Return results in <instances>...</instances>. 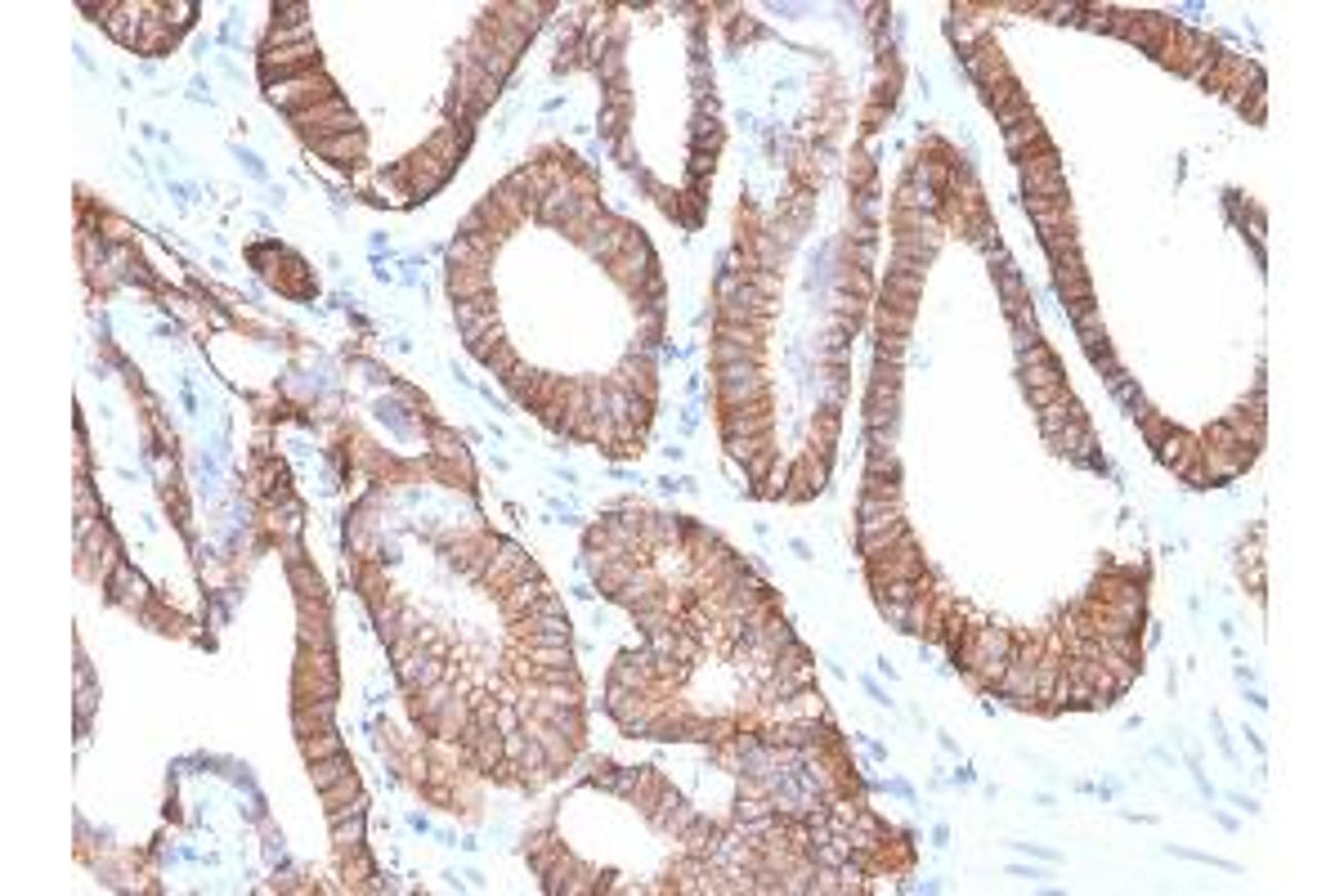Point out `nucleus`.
Returning a JSON list of instances; mask_svg holds the SVG:
<instances>
[{
    "instance_id": "f03ea898",
    "label": "nucleus",
    "mask_w": 1344,
    "mask_h": 896,
    "mask_svg": "<svg viewBox=\"0 0 1344 896\" xmlns=\"http://www.w3.org/2000/svg\"><path fill=\"white\" fill-rule=\"evenodd\" d=\"M292 121H296V130H301L305 144H318V140H332V134L359 130V117L345 108L341 94H337V100H328V104H318V108H310V113L292 117Z\"/></svg>"
},
{
    "instance_id": "0eeeda50",
    "label": "nucleus",
    "mask_w": 1344,
    "mask_h": 896,
    "mask_svg": "<svg viewBox=\"0 0 1344 896\" xmlns=\"http://www.w3.org/2000/svg\"><path fill=\"white\" fill-rule=\"evenodd\" d=\"M310 149H314L318 157H328L332 166H359L368 144H363V130H350V134H332V140H318V144H310Z\"/></svg>"
},
{
    "instance_id": "39448f33",
    "label": "nucleus",
    "mask_w": 1344,
    "mask_h": 896,
    "mask_svg": "<svg viewBox=\"0 0 1344 896\" xmlns=\"http://www.w3.org/2000/svg\"><path fill=\"white\" fill-rule=\"evenodd\" d=\"M1004 149L1008 153H1013L1017 157V162H1022V157H1031V153H1044V149H1053V144H1049V134H1044V126H1040V117H1022V121H1013V126H1004Z\"/></svg>"
},
{
    "instance_id": "4468645a",
    "label": "nucleus",
    "mask_w": 1344,
    "mask_h": 896,
    "mask_svg": "<svg viewBox=\"0 0 1344 896\" xmlns=\"http://www.w3.org/2000/svg\"><path fill=\"white\" fill-rule=\"evenodd\" d=\"M332 839H337L341 852H363V812L332 816Z\"/></svg>"
},
{
    "instance_id": "1a4fd4ad",
    "label": "nucleus",
    "mask_w": 1344,
    "mask_h": 896,
    "mask_svg": "<svg viewBox=\"0 0 1344 896\" xmlns=\"http://www.w3.org/2000/svg\"><path fill=\"white\" fill-rule=\"evenodd\" d=\"M449 291L453 301H475L493 291V278H489V265H462V269H449Z\"/></svg>"
},
{
    "instance_id": "6e6552de",
    "label": "nucleus",
    "mask_w": 1344,
    "mask_h": 896,
    "mask_svg": "<svg viewBox=\"0 0 1344 896\" xmlns=\"http://www.w3.org/2000/svg\"><path fill=\"white\" fill-rule=\"evenodd\" d=\"M108 592H113V600H121V606H130V610H144L148 606V583L135 574L130 560H121L117 570L108 574Z\"/></svg>"
},
{
    "instance_id": "9b49d317",
    "label": "nucleus",
    "mask_w": 1344,
    "mask_h": 896,
    "mask_svg": "<svg viewBox=\"0 0 1344 896\" xmlns=\"http://www.w3.org/2000/svg\"><path fill=\"white\" fill-rule=\"evenodd\" d=\"M296 735H310V731H328L332 727V699H301L296 704Z\"/></svg>"
},
{
    "instance_id": "2eb2a0df",
    "label": "nucleus",
    "mask_w": 1344,
    "mask_h": 896,
    "mask_svg": "<svg viewBox=\"0 0 1344 896\" xmlns=\"http://www.w3.org/2000/svg\"><path fill=\"white\" fill-rule=\"evenodd\" d=\"M301 753H305V763H318V757L345 753V744H341L337 727H328V731H310V735H301Z\"/></svg>"
},
{
    "instance_id": "dca6fc26",
    "label": "nucleus",
    "mask_w": 1344,
    "mask_h": 896,
    "mask_svg": "<svg viewBox=\"0 0 1344 896\" xmlns=\"http://www.w3.org/2000/svg\"><path fill=\"white\" fill-rule=\"evenodd\" d=\"M874 327H879V337L883 333L910 337V327H915V310H892V305H879V314H874Z\"/></svg>"
},
{
    "instance_id": "f8f14e48",
    "label": "nucleus",
    "mask_w": 1344,
    "mask_h": 896,
    "mask_svg": "<svg viewBox=\"0 0 1344 896\" xmlns=\"http://www.w3.org/2000/svg\"><path fill=\"white\" fill-rule=\"evenodd\" d=\"M350 771H354L350 757H345V753H332V757H318V763H310V780H314V789L323 793V789H332L337 780L350 776Z\"/></svg>"
},
{
    "instance_id": "7ed1b4c3",
    "label": "nucleus",
    "mask_w": 1344,
    "mask_h": 896,
    "mask_svg": "<svg viewBox=\"0 0 1344 896\" xmlns=\"http://www.w3.org/2000/svg\"><path fill=\"white\" fill-rule=\"evenodd\" d=\"M767 399V382H762L758 363H731L718 367V403L722 408H748V403Z\"/></svg>"
},
{
    "instance_id": "ddd939ff",
    "label": "nucleus",
    "mask_w": 1344,
    "mask_h": 896,
    "mask_svg": "<svg viewBox=\"0 0 1344 896\" xmlns=\"http://www.w3.org/2000/svg\"><path fill=\"white\" fill-rule=\"evenodd\" d=\"M1022 382H1027V395L1031 390H1063V363L1049 359V363H1022Z\"/></svg>"
},
{
    "instance_id": "f3484780",
    "label": "nucleus",
    "mask_w": 1344,
    "mask_h": 896,
    "mask_svg": "<svg viewBox=\"0 0 1344 896\" xmlns=\"http://www.w3.org/2000/svg\"><path fill=\"white\" fill-rule=\"evenodd\" d=\"M479 363H485L493 377H511L515 367H521V354H515V350L507 346V341H502V346H493L489 354H479Z\"/></svg>"
},
{
    "instance_id": "423d86ee",
    "label": "nucleus",
    "mask_w": 1344,
    "mask_h": 896,
    "mask_svg": "<svg viewBox=\"0 0 1344 896\" xmlns=\"http://www.w3.org/2000/svg\"><path fill=\"white\" fill-rule=\"evenodd\" d=\"M444 677H449V668L435 664V659H426V655H404L399 659V681H404V691L409 695H422V691H430V686H439Z\"/></svg>"
},
{
    "instance_id": "9d476101",
    "label": "nucleus",
    "mask_w": 1344,
    "mask_h": 896,
    "mask_svg": "<svg viewBox=\"0 0 1344 896\" xmlns=\"http://www.w3.org/2000/svg\"><path fill=\"white\" fill-rule=\"evenodd\" d=\"M323 807H328V820L332 816H350V812H363V789H359V776H354V771H350V776H345V780H337V784H332V789H323Z\"/></svg>"
},
{
    "instance_id": "20e7f679",
    "label": "nucleus",
    "mask_w": 1344,
    "mask_h": 896,
    "mask_svg": "<svg viewBox=\"0 0 1344 896\" xmlns=\"http://www.w3.org/2000/svg\"><path fill=\"white\" fill-rule=\"evenodd\" d=\"M323 59H318V45L314 41H296V45H278V50H265L261 54V72L265 81H287V77H305V72H318Z\"/></svg>"
},
{
    "instance_id": "f257e3e1",
    "label": "nucleus",
    "mask_w": 1344,
    "mask_h": 896,
    "mask_svg": "<svg viewBox=\"0 0 1344 896\" xmlns=\"http://www.w3.org/2000/svg\"><path fill=\"white\" fill-rule=\"evenodd\" d=\"M265 94H269V104L282 108L287 117H301V113H310V108H318V104L337 100V85H332V81L323 77V68H318V72H305V77L274 81Z\"/></svg>"
}]
</instances>
